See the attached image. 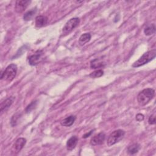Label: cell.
Masks as SVG:
<instances>
[{
  "label": "cell",
  "instance_id": "22",
  "mask_svg": "<svg viewBox=\"0 0 156 156\" xmlns=\"http://www.w3.org/2000/svg\"><path fill=\"white\" fill-rule=\"evenodd\" d=\"M148 123L151 125L155 124V114L151 115L149 116V119H148Z\"/></svg>",
  "mask_w": 156,
  "mask_h": 156
},
{
  "label": "cell",
  "instance_id": "10",
  "mask_svg": "<svg viewBox=\"0 0 156 156\" xmlns=\"http://www.w3.org/2000/svg\"><path fill=\"white\" fill-rule=\"evenodd\" d=\"M15 100V97L10 96L5 99L3 102H1V106H0V111L2 113H3L4 111H5L7 109H8L11 105L13 104V101Z\"/></svg>",
  "mask_w": 156,
  "mask_h": 156
},
{
  "label": "cell",
  "instance_id": "20",
  "mask_svg": "<svg viewBox=\"0 0 156 156\" xmlns=\"http://www.w3.org/2000/svg\"><path fill=\"white\" fill-rule=\"evenodd\" d=\"M104 74V71L102 69H97L92 73H91L89 76L91 78H98L100 77Z\"/></svg>",
  "mask_w": 156,
  "mask_h": 156
},
{
  "label": "cell",
  "instance_id": "11",
  "mask_svg": "<svg viewBox=\"0 0 156 156\" xmlns=\"http://www.w3.org/2000/svg\"><path fill=\"white\" fill-rule=\"evenodd\" d=\"M78 142V138L76 136H72L66 142V149L68 151H72L74 149Z\"/></svg>",
  "mask_w": 156,
  "mask_h": 156
},
{
  "label": "cell",
  "instance_id": "24",
  "mask_svg": "<svg viewBox=\"0 0 156 156\" xmlns=\"http://www.w3.org/2000/svg\"><path fill=\"white\" fill-rule=\"evenodd\" d=\"M93 132V130H91V131H90L88 133H85V134L83 135L82 138H88V136H90L92 134Z\"/></svg>",
  "mask_w": 156,
  "mask_h": 156
},
{
  "label": "cell",
  "instance_id": "6",
  "mask_svg": "<svg viewBox=\"0 0 156 156\" xmlns=\"http://www.w3.org/2000/svg\"><path fill=\"white\" fill-rule=\"evenodd\" d=\"M43 55V52L42 51H38L36 53L30 55L28 58L29 65L32 66H35L38 65L42 61Z\"/></svg>",
  "mask_w": 156,
  "mask_h": 156
},
{
  "label": "cell",
  "instance_id": "1",
  "mask_svg": "<svg viewBox=\"0 0 156 156\" xmlns=\"http://www.w3.org/2000/svg\"><path fill=\"white\" fill-rule=\"evenodd\" d=\"M155 91L154 89L147 88L143 90L137 96V101L140 105L144 106L148 104L154 97Z\"/></svg>",
  "mask_w": 156,
  "mask_h": 156
},
{
  "label": "cell",
  "instance_id": "23",
  "mask_svg": "<svg viewBox=\"0 0 156 156\" xmlns=\"http://www.w3.org/2000/svg\"><path fill=\"white\" fill-rule=\"evenodd\" d=\"M144 116L143 114L141 113H138L136 115V120L137 121H142L144 120Z\"/></svg>",
  "mask_w": 156,
  "mask_h": 156
},
{
  "label": "cell",
  "instance_id": "5",
  "mask_svg": "<svg viewBox=\"0 0 156 156\" xmlns=\"http://www.w3.org/2000/svg\"><path fill=\"white\" fill-rule=\"evenodd\" d=\"M79 23H80L79 18L74 17V18H71L69 20H68L66 23L64 27H63V29H62L63 34H67L71 32L74 28H76L79 25Z\"/></svg>",
  "mask_w": 156,
  "mask_h": 156
},
{
  "label": "cell",
  "instance_id": "3",
  "mask_svg": "<svg viewBox=\"0 0 156 156\" xmlns=\"http://www.w3.org/2000/svg\"><path fill=\"white\" fill-rule=\"evenodd\" d=\"M17 73V66L14 63L8 65L5 70L1 74V79L4 80L7 82H12L16 76Z\"/></svg>",
  "mask_w": 156,
  "mask_h": 156
},
{
  "label": "cell",
  "instance_id": "12",
  "mask_svg": "<svg viewBox=\"0 0 156 156\" xmlns=\"http://www.w3.org/2000/svg\"><path fill=\"white\" fill-rule=\"evenodd\" d=\"M48 23V18L44 15H39L35 18V23L37 27H41L45 26Z\"/></svg>",
  "mask_w": 156,
  "mask_h": 156
},
{
  "label": "cell",
  "instance_id": "19",
  "mask_svg": "<svg viewBox=\"0 0 156 156\" xmlns=\"http://www.w3.org/2000/svg\"><path fill=\"white\" fill-rule=\"evenodd\" d=\"M21 113L20 112L16 113L12 116L10 119V124L12 127L16 126L18 124L19 121L21 118Z\"/></svg>",
  "mask_w": 156,
  "mask_h": 156
},
{
  "label": "cell",
  "instance_id": "9",
  "mask_svg": "<svg viewBox=\"0 0 156 156\" xmlns=\"http://www.w3.org/2000/svg\"><path fill=\"white\" fill-rule=\"evenodd\" d=\"M26 143V140L24 138H18L13 145V151L15 153H18Z\"/></svg>",
  "mask_w": 156,
  "mask_h": 156
},
{
  "label": "cell",
  "instance_id": "21",
  "mask_svg": "<svg viewBox=\"0 0 156 156\" xmlns=\"http://www.w3.org/2000/svg\"><path fill=\"white\" fill-rule=\"evenodd\" d=\"M37 101H32L29 105H28L25 110L26 113H29L32 110H33L37 106Z\"/></svg>",
  "mask_w": 156,
  "mask_h": 156
},
{
  "label": "cell",
  "instance_id": "18",
  "mask_svg": "<svg viewBox=\"0 0 156 156\" xmlns=\"http://www.w3.org/2000/svg\"><path fill=\"white\" fill-rule=\"evenodd\" d=\"M155 25L154 24H151L147 25L144 29V33L146 35H151L155 32Z\"/></svg>",
  "mask_w": 156,
  "mask_h": 156
},
{
  "label": "cell",
  "instance_id": "17",
  "mask_svg": "<svg viewBox=\"0 0 156 156\" xmlns=\"http://www.w3.org/2000/svg\"><path fill=\"white\" fill-rule=\"evenodd\" d=\"M36 12H37V8H33V9H30V10L27 11L23 15L24 20L26 21L31 20L32 19V18L34 17V15L36 13Z\"/></svg>",
  "mask_w": 156,
  "mask_h": 156
},
{
  "label": "cell",
  "instance_id": "13",
  "mask_svg": "<svg viewBox=\"0 0 156 156\" xmlns=\"http://www.w3.org/2000/svg\"><path fill=\"white\" fill-rule=\"evenodd\" d=\"M76 119V116L74 115H70L66 118H65V119H63L61 122H60V124L62 126H65V127H69L71 126H72L74 122H75Z\"/></svg>",
  "mask_w": 156,
  "mask_h": 156
},
{
  "label": "cell",
  "instance_id": "8",
  "mask_svg": "<svg viewBox=\"0 0 156 156\" xmlns=\"http://www.w3.org/2000/svg\"><path fill=\"white\" fill-rule=\"evenodd\" d=\"M30 3V1H26V0L16 1L15 2V10L17 13H21L26 10V9L28 5Z\"/></svg>",
  "mask_w": 156,
  "mask_h": 156
},
{
  "label": "cell",
  "instance_id": "2",
  "mask_svg": "<svg viewBox=\"0 0 156 156\" xmlns=\"http://www.w3.org/2000/svg\"><path fill=\"white\" fill-rule=\"evenodd\" d=\"M156 55V50L155 49L150 50L147 51L146 52L144 53L141 57L138 58L136 61H135L133 64H132V67L133 68H138L140 66H141L151 60H152L154 58H155Z\"/></svg>",
  "mask_w": 156,
  "mask_h": 156
},
{
  "label": "cell",
  "instance_id": "15",
  "mask_svg": "<svg viewBox=\"0 0 156 156\" xmlns=\"http://www.w3.org/2000/svg\"><path fill=\"white\" fill-rule=\"evenodd\" d=\"M91 34L90 33H84L79 37V43L80 46H83L88 41H90L91 39Z\"/></svg>",
  "mask_w": 156,
  "mask_h": 156
},
{
  "label": "cell",
  "instance_id": "14",
  "mask_svg": "<svg viewBox=\"0 0 156 156\" xmlns=\"http://www.w3.org/2000/svg\"><path fill=\"white\" fill-rule=\"evenodd\" d=\"M105 66V63L99 58H94L90 62V68L92 69H98Z\"/></svg>",
  "mask_w": 156,
  "mask_h": 156
},
{
  "label": "cell",
  "instance_id": "7",
  "mask_svg": "<svg viewBox=\"0 0 156 156\" xmlns=\"http://www.w3.org/2000/svg\"><path fill=\"white\" fill-rule=\"evenodd\" d=\"M105 139V134L101 132L96 135H95L93 137L91 138L90 140V144L92 146H97L102 144Z\"/></svg>",
  "mask_w": 156,
  "mask_h": 156
},
{
  "label": "cell",
  "instance_id": "16",
  "mask_svg": "<svg viewBox=\"0 0 156 156\" xmlns=\"http://www.w3.org/2000/svg\"><path fill=\"white\" fill-rule=\"evenodd\" d=\"M140 144L138 143H133L131 145H130L128 147H127V152L130 154V155H133L136 153H137L139 150L140 149Z\"/></svg>",
  "mask_w": 156,
  "mask_h": 156
},
{
  "label": "cell",
  "instance_id": "4",
  "mask_svg": "<svg viewBox=\"0 0 156 156\" xmlns=\"http://www.w3.org/2000/svg\"><path fill=\"white\" fill-rule=\"evenodd\" d=\"M125 135V131L122 129H118L112 132L107 138V145L111 146L120 141Z\"/></svg>",
  "mask_w": 156,
  "mask_h": 156
}]
</instances>
